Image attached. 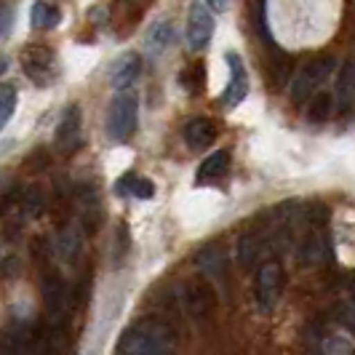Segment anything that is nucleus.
I'll list each match as a JSON object with an SVG mask.
<instances>
[{
	"instance_id": "nucleus-1",
	"label": "nucleus",
	"mask_w": 355,
	"mask_h": 355,
	"mask_svg": "<svg viewBox=\"0 0 355 355\" xmlns=\"http://www.w3.org/2000/svg\"><path fill=\"white\" fill-rule=\"evenodd\" d=\"M171 347H174L171 326L155 318L137 320L131 329H125L121 342H118V353L123 355H155L166 353Z\"/></svg>"
},
{
	"instance_id": "nucleus-2",
	"label": "nucleus",
	"mask_w": 355,
	"mask_h": 355,
	"mask_svg": "<svg viewBox=\"0 0 355 355\" xmlns=\"http://www.w3.org/2000/svg\"><path fill=\"white\" fill-rule=\"evenodd\" d=\"M137 115H139V102L134 94L121 91L107 112V134L115 142H125L137 131Z\"/></svg>"
},
{
	"instance_id": "nucleus-3",
	"label": "nucleus",
	"mask_w": 355,
	"mask_h": 355,
	"mask_svg": "<svg viewBox=\"0 0 355 355\" xmlns=\"http://www.w3.org/2000/svg\"><path fill=\"white\" fill-rule=\"evenodd\" d=\"M334 70H337V59L334 56H318V59L307 62L291 80V99L304 102L307 96H313V91L318 89L326 78H331Z\"/></svg>"
},
{
	"instance_id": "nucleus-4",
	"label": "nucleus",
	"mask_w": 355,
	"mask_h": 355,
	"mask_svg": "<svg viewBox=\"0 0 355 355\" xmlns=\"http://www.w3.org/2000/svg\"><path fill=\"white\" fill-rule=\"evenodd\" d=\"M257 304L262 313H272V307L281 300V291H284V270L278 262H265L257 272Z\"/></svg>"
},
{
	"instance_id": "nucleus-5",
	"label": "nucleus",
	"mask_w": 355,
	"mask_h": 355,
	"mask_svg": "<svg viewBox=\"0 0 355 355\" xmlns=\"http://www.w3.org/2000/svg\"><path fill=\"white\" fill-rule=\"evenodd\" d=\"M214 35V17L206 3H193L187 14V43L193 51H203Z\"/></svg>"
},
{
	"instance_id": "nucleus-6",
	"label": "nucleus",
	"mask_w": 355,
	"mask_h": 355,
	"mask_svg": "<svg viewBox=\"0 0 355 355\" xmlns=\"http://www.w3.org/2000/svg\"><path fill=\"white\" fill-rule=\"evenodd\" d=\"M225 59H227V67H230V83H227V89L222 91L219 102H222L225 110H232V107H238L249 96V72H246L241 56L235 51H230Z\"/></svg>"
},
{
	"instance_id": "nucleus-7",
	"label": "nucleus",
	"mask_w": 355,
	"mask_h": 355,
	"mask_svg": "<svg viewBox=\"0 0 355 355\" xmlns=\"http://www.w3.org/2000/svg\"><path fill=\"white\" fill-rule=\"evenodd\" d=\"M21 67L27 72V78H33L37 86H46L53 75V51L49 46L33 43L21 51Z\"/></svg>"
},
{
	"instance_id": "nucleus-8",
	"label": "nucleus",
	"mask_w": 355,
	"mask_h": 355,
	"mask_svg": "<svg viewBox=\"0 0 355 355\" xmlns=\"http://www.w3.org/2000/svg\"><path fill=\"white\" fill-rule=\"evenodd\" d=\"M184 304H187V310H190V315H206V313H211L214 307H216V294H214V288L209 281H190V284L184 286Z\"/></svg>"
},
{
	"instance_id": "nucleus-9",
	"label": "nucleus",
	"mask_w": 355,
	"mask_h": 355,
	"mask_svg": "<svg viewBox=\"0 0 355 355\" xmlns=\"http://www.w3.org/2000/svg\"><path fill=\"white\" fill-rule=\"evenodd\" d=\"M139 72H142V59H139L137 53H123V56L115 59L112 67H110V86L118 91L131 89V86L137 83Z\"/></svg>"
},
{
	"instance_id": "nucleus-10",
	"label": "nucleus",
	"mask_w": 355,
	"mask_h": 355,
	"mask_svg": "<svg viewBox=\"0 0 355 355\" xmlns=\"http://www.w3.org/2000/svg\"><path fill=\"white\" fill-rule=\"evenodd\" d=\"M80 139V107H67L62 121L56 125V147L62 153H72Z\"/></svg>"
},
{
	"instance_id": "nucleus-11",
	"label": "nucleus",
	"mask_w": 355,
	"mask_h": 355,
	"mask_svg": "<svg viewBox=\"0 0 355 355\" xmlns=\"http://www.w3.org/2000/svg\"><path fill=\"white\" fill-rule=\"evenodd\" d=\"M184 139L190 144V150H206L216 139V125L209 118H193L184 128Z\"/></svg>"
},
{
	"instance_id": "nucleus-12",
	"label": "nucleus",
	"mask_w": 355,
	"mask_h": 355,
	"mask_svg": "<svg viewBox=\"0 0 355 355\" xmlns=\"http://www.w3.org/2000/svg\"><path fill=\"white\" fill-rule=\"evenodd\" d=\"M355 105V62H347L337 80V112H347Z\"/></svg>"
},
{
	"instance_id": "nucleus-13",
	"label": "nucleus",
	"mask_w": 355,
	"mask_h": 355,
	"mask_svg": "<svg viewBox=\"0 0 355 355\" xmlns=\"http://www.w3.org/2000/svg\"><path fill=\"white\" fill-rule=\"evenodd\" d=\"M265 254V241L259 232H243L238 241V262L243 267H254L259 262V257Z\"/></svg>"
},
{
	"instance_id": "nucleus-14",
	"label": "nucleus",
	"mask_w": 355,
	"mask_h": 355,
	"mask_svg": "<svg viewBox=\"0 0 355 355\" xmlns=\"http://www.w3.org/2000/svg\"><path fill=\"white\" fill-rule=\"evenodd\" d=\"M227 166H230V155H227L225 150H216V153H211L209 158L200 163V168H198V182L206 184V182L222 179L227 174Z\"/></svg>"
},
{
	"instance_id": "nucleus-15",
	"label": "nucleus",
	"mask_w": 355,
	"mask_h": 355,
	"mask_svg": "<svg viewBox=\"0 0 355 355\" xmlns=\"http://www.w3.org/2000/svg\"><path fill=\"white\" fill-rule=\"evenodd\" d=\"M329 257V243L320 232H310L300 246V262L302 265H320Z\"/></svg>"
},
{
	"instance_id": "nucleus-16",
	"label": "nucleus",
	"mask_w": 355,
	"mask_h": 355,
	"mask_svg": "<svg viewBox=\"0 0 355 355\" xmlns=\"http://www.w3.org/2000/svg\"><path fill=\"white\" fill-rule=\"evenodd\" d=\"M43 297H46V310H49V315H51L53 320L62 318V313H64V297H67L62 278L49 275L46 284H43Z\"/></svg>"
},
{
	"instance_id": "nucleus-17",
	"label": "nucleus",
	"mask_w": 355,
	"mask_h": 355,
	"mask_svg": "<svg viewBox=\"0 0 355 355\" xmlns=\"http://www.w3.org/2000/svg\"><path fill=\"white\" fill-rule=\"evenodd\" d=\"M115 193L118 196H134V198H153L155 196V184L147 177H137V174H125V177L118 179L115 184Z\"/></svg>"
},
{
	"instance_id": "nucleus-18",
	"label": "nucleus",
	"mask_w": 355,
	"mask_h": 355,
	"mask_svg": "<svg viewBox=\"0 0 355 355\" xmlns=\"http://www.w3.org/2000/svg\"><path fill=\"white\" fill-rule=\"evenodd\" d=\"M80 243H83L80 230H78V227H64V230L59 232V238H56V254H59L64 262H72V259L80 254Z\"/></svg>"
},
{
	"instance_id": "nucleus-19",
	"label": "nucleus",
	"mask_w": 355,
	"mask_h": 355,
	"mask_svg": "<svg viewBox=\"0 0 355 355\" xmlns=\"http://www.w3.org/2000/svg\"><path fill=\"white\" fill-rule=\"evenodd\" d=\"M59 19H62L59 8L51 6V3H43V0H37L33 6V14H30V21H33L35 30H51V27L59 24Z\"/></svg>"
},
{
	"instance_id": "nucleus-20",
	"label": "nucleus",
	"mask_w": 355,
	"mask_h": 355,
	"mask_svg": "<svg viewBox=\"0 0 355 355\" xmlns=\"http://www.w3.org/2000/svg\"><path fill=\"white\" fill-rule=\"evenodd\" d=\"M174 40H177V30L171 21H155L147 30V46H153V49H168Z\"/></svg>"
},
{
	"instance_id": "nucleus-21",
	"label": "nucleus",
	"mask_w": 355,
	"mask_h": 355,
	"mask_svg": "<svg viewBox=\"0 0 355 355\" xmlns=\"http://www.w3.org/2000/svg\"><path fill=\"white\" fill-rule=\"evenodd\" d=\"M331 110H334L331 96H329V94H315V96L310 99V105H307V121H310V123H323V121H329Z\"/></svg>"
},
{
	"instance_id": "nucleus-22",
	"label": "nucleus",
	"mask_w": 355,
	"mask_h": 355,
	"mask_svg": "<svg viewBox=\"0 0 355 355\" xmlns=\"http://www.w3.org/2000/svg\"><path fill=\"white\" fill-rule=\"evenodd\" d=\"M80 216H83L86 230H96V225H99V198L94 196L91 190H86V196L80 198Z\"/></svg>"
},
{
	"instance_id": "nucleus-23",
	"label": "nucleus",
	"mask_w": 355,
	"mask_h": 355,
	"mask_svg": "<svg viewBox=\"0 0 355 355\" xmlns=\"http://www.w3.org/2000/svg\"><path fill=\"white\" fill-rule=\"evenodd\" d=\"M14 110H17V89L11 83H0V131L11 121Z\"/></svg>"
},
{
	"instance_id": "nucleus-24",
	"label": "nucleus",
	"mask_w": 355,
	"mask_h": 355,
	"mask_svg": "<svg viewBox=\"0 0 355 355\" xmlns=\"http://www.w3.org/2000/svg\"><path fill=\"white\" fill-rule=\"evenodd\" d=\"M198 267H206L203 272H219L222 270V259H219V251L214 249H203L200 254H198Z\"/></svg>"
},
{
	"instance_id": "nucleus-25",
	"label": "nucleus",
	"mask_w": 355,
	"mask_h": 355,
	"mask_svg": "<svg viewBox=\"0 0 355 355\" xmlns=\"http://www.w3.org/2000/svg\"><path fill=\"white\" fill-rule=\"evenodd\" d=\"M14 0H0V35L6 37L14 27Z\"/></svg>"
},
{
	"instance_id": "nucleus-26",
	"label": "nucleus",
	"mask_w": 355,
	"mask_h": 355,
	"mask_svg": "<svg viewBox=\"0 0 355 355\" xmlns=\"http://www.w3.org/2000/svg\"><path fill=\"white\" fill-rule=\"evenodd\" d=\"M19 206L24 209V214H37V209H40V190H27V196L19 200Z\"/></svg>"
},
{
	"instance_id": "nucleus-27",
	"label": "nucleus",
	"mask_w": 355,
	"mask_h": 355,
	"mask_svg": "<svg viewBox=\"0 0 355 355\" xmlns=\"http://www.w3.org/2000/svg\"><path fill=\"white\" fill-rule=\"evenodd\" d=\"M339 323H342L347 331H353L355 334V304H345V307H339Z\"/></svg>"
},
{
	"instance_id": "nucleus-28",
	"label": "nucleus",
	"mask_w": 355,
	"mask_h": 355,
	"mask_svg": "<svg viewBox=\"0 0 355 355\" xmlns=\"http://www.w3.org/2000/svg\"><path fill=\"white\" fill-rule=\"evenodd\" d=\"M323 350H326V353H353V345L337 337V339H326V342H323Z\"/></svg>"
},
{
	"instance_id": "nucleus-29",
	"label": "nucleus",
	"mask_w": 355,
	"mask_h": 355,
	"mask_svg": "<svg viewBox=\"0 0 355 355\" xmlns=\"http://www.w3.org/2000/svg\"><path fill=\"white\" fill-rule=\"evenodd\" d=\"M206 6L216 11V14H222V11H227V6H230V0H206Z\"/></svg>"
},
{
	"instance_id": "nucleus-30",
	"label": "nucleus",
	"mask_w": 355,
	"mask_h": 355,
	"mask_svg": "<svg viewBox=\"0 0 355 355\" xmlns=\"http://www.w3.org/2000/svg\"><path fill=\"white\" fill-rule=\"evenodd\" d=\"M6 70V62H3V59H0V72Z\"/></svg>"
}]
</instances>
